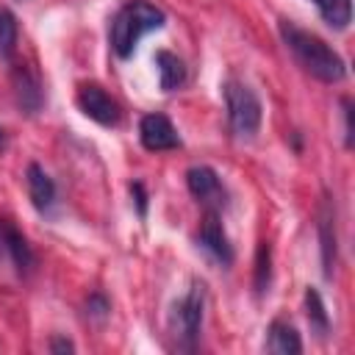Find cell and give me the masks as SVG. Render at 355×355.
I'll return each mask as SVG.
<instances>
[{"label": "cell", "mask_w": 355, "mask_h": 355, "mask_svg": "<svg viewBox=\"0 0 355 355\" xmlns=\"http://www.w3.org/2000/svg\"><path fill=\"white\" fill-rule=\"evenodd\" d=\"M277 33L291 53V58L316 80L322 83H341L347 78V64L344 58L316 33L300 28L291 19H277Z\"/></svg>", "instance_id": "1"}, {"label": "cell", "mask_w": 355, "mask_h": 355, "mask_svg": "<svg viewBox=\"0 0 355 355\" xmlns=\"http://www.w3.org/2000/svg\"><path fill=\"white\" fill-rule=\"evenodd\" d=\"M166 25V14L164 8H158L150 0H128L108 25V44L114 50L116 58H130L141 42V36L161 31Z\"/></svg>", "instance_id": "2"}, {"label": "cell", "mask_w": 355, "mask_h": 355, "mask_svg": "<svg viewBox=\"0 0 355 355\" xmlns=\"http://www.w3.org/2000/svg\"><path fill=\"white\" fill-rule=\"evenodd\" d=\"M222 94H225V108H227V125L233 130L236 139L241 141H250L258 136L261 130V119H263V105L258 100V94L241 83V80H225L222 86Z\"/></svg>", "instance_id": "3"}, {"label": "cell", "mask_w": 355, "mask_h": 355, "mask_svg": "<svg viewBox=\"0 0 355 355\" xmlns=\"http://www.w3.org/2000/svg\"><path fill=\"white\" fill-rule=\"evenodd\" d=\"M202 313H205V286L200 280H191L189 291L172 305L169 313V333L180 349H194L202 330Z\"/></svg>", "instance_id": "4"}, {"label": "cell", "mask_w": 355, "mask_h": 355, "mask_svg": "<svg viewBox=\"0 0 355 355\" xmlns=\"http://www.w3.org/2000/svg\"><path fill=\"white\" fill-rule=\"evenodd\" d=\"M75 103L83 111V116H89L92 122H97L103 128H116L122 119V105L100 83H80Z\"/></svg>", "instance_id": "5"}, {"label": "cell", "mask_w": 355, "mask_h": 355, "mask_svg": "<svg viewBox=\"0 0 355 355\" xmlns=\"http://www.w3.org/2000/svg\"><path fill=\"white\" fill-rule=\"evenodd\" d=\"M186 189H189V194H191L200 205H205V208L222 211V208L227 205V191H225V186H222V178H219V172H216L214 166H208V164H197V166H191V169L186 172Z\"/></svg>", "instance_id": "6"}, {"label": "cell", "mask_w": 355, "mask_h": 355, "mask_svg": "<svg viewBox=\"0 0 355 355\" xmlns=\"http://www.w3.org/2000/svg\"><path fill=\"white\" fill-rule=\"evenodd\" d=\"M139 141L150 153H166V150L180 147V136H178L172 119L166 114H158V111L144 114L139 119Z\"/></svg>", "instance_id": "7"}, {"label": "cell", "mask_w": 355, "mask_h": 355, "mask_svg": "<svg viewBox=\"0 0 355 355\" xmlns=\"http://www.w3.org/2000/svg\"><path fill=\"white\" fill-rule=\"evenodd\" d=\"M11 89H14V100L19 105L22 114L33 116L42 111L44 105V89H42V80L36 75L33 67L28 64H11Z\"/></svg>", "instance_id": "8"}, {"label": "cell", "mask_w": 355, "mask_h": 355, "mask_svg": "<svg viewBox=\"0 0 355 355\" xmlns=\"http://www.w3.org/2000/svg\"><path fill=\"white\" fill-rule=\"evenodd\" d=\"M197 244L222 266H230L233 263V247H230V239L222 227V216L219 211L214 208H205V216L200 222V230H197Z\"/></svg>", "instance_id": "9"}, {"label": "cell", "mask_w": 355, "mask_h": 355, "mask_svg": "<svg viewBox=\"0 0 355 355\" xmlns=\"http://www.w3.org/2000/svg\"><path fill=\"white\" fill-rule=\"evenodd\" d=\"M316 233H319V252H322V275L333 277L336 261H338V236H336V208L330 197H324L319 205Z\"/></svg>", "instance_id": "10"}, {"label": "cell", "mask_w": 355, "mask_h": 355, "mask_svg": "<svg viewBox=\"0 0 355 355\" xmlns=\"http://www.w3.org/2000/svg\"><path fill=\"white\" fill-rule=\"evenodd\" d=\"M0 244L8 252V258H11V263L17 266L19 275H31L36 269V252L11 219H0Z\"/></svg>", "instance_id": "11"}, {"label": "cell", "mask_w": 355, "mask_h": 355, "mask_svg": "<svg viewBox=\"0 0 355 355\" xmlns=\"http://www.w3.org/2000/svg\"><path fill=\"white\" fill-rule=\"evenodd\" d=\"M25 186H28V197L39 214H50L55 208V197H58L55 180L36 161H31L25 169Z\"/></svg>", "instance_id": "12"}, {"label": "cell", "mask_w": 355, "mask_h": 355, "mask_svg": "<svg viewBox=\"0 0 355 355\" xmlns=\"http://www.w3.org/2000/svg\"><path fill=\"white\" fill-rule=\"evenodd\" d=\"M266 352H275V355H300L302 352V338H300L297 327L288 324V322H283V319L269 322V327H266Z\"/></svg>", "instance_id": "13"}, {"label": "cell", "mask_w": 355, "mask_h": 355, "mask_svg": "<svg viewBox=\"0 0 355 355\" xmlns=\"http://www.w3.org/2000/svg\"><path fill=\"white\" fill-rule=\"evenodd\" d=\"M155 67H158V86H161V92H175L189 78L183 58H178L169 50H158L155 53Z\"/></svg>", "instance_id": "14"}, {"label": "cell", "mask_w": 355, "mask_h": 355, "mask_svg": "<svg viewBox=\"0 0 355 355\" xmlns=\"http://www.w3.org/2000/svg\"><path fill=\"white\" fill-rule=\"evenodd\" d=\"M305 316H308V324H311V330H313L316 336L324 338V336L330 333V313H327V305H324L319 288H313V286L305 288Z\"/></svg>", "instance_id": "15"}, {"label": "cell", "mask_w": 355, "mask_h": 355, "mask_svg": "<svg viewBox=\"0 0 355 355\" xmlns=\"http://www.w3.org/2000/svg\"><path fill=\"white\" fill-rule=\"evenodd\" d=\"M311 3L333 31H344L352 22V0H311Z\"/></svg>", "instance_id": "16"}, {"label": "cell", "mask_w": 355, "mask_h": 355, "mask_svg": "<svg viewBox=\"0 0 355 355\" xmlns=\"http://www.w3.org/2000/svg\"><path fill=\"white\" fill-rule=\"evenodd\" d=\"M17 42H19V22L11 8L0 6V58L3 61H8V64L14 61Z\"/></svg>", "instance_id": "17"}, {"label": "cell", "mask_w": 355, "mask_h": 355, "mask_svg": "<svg viewBox=\"0 0 355 355\" xmlns=\"http://www.w3.org/2000/svg\"><path fill=\"white\" fill-rule=\"evenodd\" d=\"M272 286V244L269 241H258L255 250V269H252V288L258 297H263Z\"/></svg>", "instance_id": "18"}, {"label": "cell", "mask_w": 355, "mask_h": 355, "mask_svg": "<svg viewBox=\"0 0 355 355\" xmlns=\"http://www.w3.org/2000/svg\"><path fill=\"white\" fill-rule=\"evenodd\" d=\"M108 313H111L108 297H105L103 291H92V294L86 297V316H89L92 322H105Z\"/></svg>", "instance_id": "19"}, {"label": "cell", "mask_w": 355, "mask_h": 355, "mask_svg": "<svg viewBox=\"0 0 355 355\" xmlns=\"http://www.w3.org/2000/svg\"><path fill=\"white\" fill-rule=\"evenodd\" d=\"M128 189H130V200H133V205H136L139 219H144V216H147V205H150V194H147L144 183H141V180H133Z\"/></svg>", "instance_id": "20"}, {"label": "cell", "mask_w": 355, "mask_h": 355, "mask_svg": "<svg viewBox=\"0 0 355 355\" xmlns=\"http://www.w3.org/2000/svg\"><path fill=\"white\" fill-rule=\"evenodd\" d=\"M344 111V147H352V97H341Z\"/></svg>", "instance_id": "21"}, {"label": "cell", "mask_w": 355, "mask_h": 355, "mask_svg": "<svg viewBox=\"0 0 355 355\" xmlns=\"http://www.w3.org/2000/svg\"><path fill=\"white\" fill-rule=\"evenodd\" d=\"M47 349L55 352V355H67V352H75V344L69 338H64V336H53L47 341Z\"/></svg>", "instance_id": "22"}, {"label": "cell", "mask_w": 355, "mask_h": 355, "mask_svg": "<svg viewBox=\"0 0 355 355\" xmlns=\"http://www.w3.org/2000/svg\"><path fill=\"white\" fill-rule=\"evenodd\" d=\"M6 144H8V136H6V130H3V128H0V153H3V150H6Z\"/></svg>", "instance_id": "23"}]
</instances>
